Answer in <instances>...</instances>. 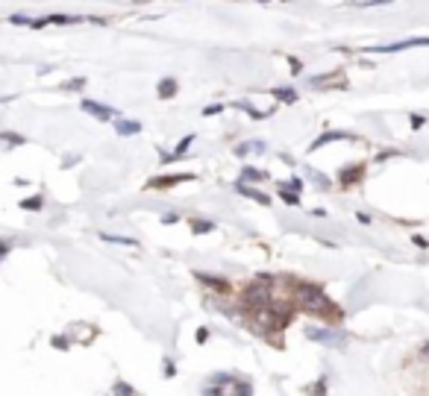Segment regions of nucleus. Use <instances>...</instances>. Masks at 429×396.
I'll return each mask as SVG.
<instances>
[{"label":"nucleus","mask_w":429,"mask_h":396,"mask_svg":"<svg viewBox=\"0 0 429 396\" xmlns=\"http://www.w3.org/2000/svg\"><path fill=\"white\" fill-rule=\"evenodd\" d=\"M174 91H177V82H168V79H165V82L159 85V94H162V97H168V94H174Z\"/></svg>","instance_id":"6"},{"label":"nucleus","mask_w":429,"mask_h":396,"mask_svg":"<svg viewBox=\"0 0 429 396\" xmlns=\"http://www.w3.org/2000/svg\"><path fill=\"white\" fill-rule=\"evenodd\" d=\"M3 253H6V244H0V256H3Z\"/></svg>","instance_id":"9"},{"label":"nucleus","mask_w":429,"mask_h":396,"mask_svg":"<svg viewBox=\"0 0 429 396\" xmlns=\"http://www.w3.org/2000/svg\"><path fill=\"white\" fill-rule=\"evenodd\" d=\"M138 129H141V123H135V120H118V132L121 135H132Z\"/></svg>","instance_id":"5"},{"label":"nucleus","mask_w":429,"mask_h":396,"mask_svg":"<svg viewBox=\"0 0 429 396\" xmlns=\"http://www.w3.org/2000/svg\"><path fill=\"white\" fill-rule=\"evenodd\" d=\"M274 94H277L279 100H285V103H291V100H294V91H291V88H277Z\"/></svg>","instance_id":"7"},{"label":"nucleus","mask_w":429,"mask_h":396,"mask_svg":"<svg viewBox=\"0 0 429 396\" xmlns=\"http://www.w3.org/2000/svg\"><path fill=\"white\" fill-rule=\"evenodd\" d=\"M82 109H85V112H91V115H97L100 120H109V117H112V112H109L106 106H100V103H91V100H85V103H82Z\"/></svg>","instance_id":"4"},{"label":"nucleus","mask_w":429,"mask_h":396,"mask_svg":"<svg viewBox=\"0 0 429 396\" xmlns=\"http://www.w3.org/2000/svg\"><path fill=\"white\" fill-rule=\"evenodd\" d=\"M297 303L306 308V311H318V314H335L332 308V303L324 297V291L321 288H315V285H300L297 288Z\"/></svg>","instance_id":"1"},{"label":"nucleus","mask_w":429,"mask_h":396,"mask_svg":"<svg viewBox=\"0 0 429 396\" xmlns=\"http://www.w3.org/2000/svg\"><path fill=\"white\" fill-rule=\"evenodd\" d=\"M409 47H429V38H409V41H397L391 47H382L385 53H397V50H409Z\"/></svg>","instance_id":"2"},{"label":"nucleus","mask_w":429,"mask_h":396,"mask_svg":"<svg viewBox=\"0 0 429 396\" xmlns=\"http://www.w3.org/2000/svg\"><path fill=\"white\" fill-rule=\"evenodd\" d=\"M79 18H71V15H50V18H38V21H29L32 26H47V23H74Z\"/></svg>","instance_id":"3"},{"label":"nucleus","mask_w":429,"mask_h":396,"mask_svg":"<svg viewBox=\"0 0 429 396\" xmlns=\"http://www.w3.org/2000/svg\"><path fill=\"white\" fill-rule=\"evenodd\" d=\"M265 173H259V170H244V179H262Z\"/></svg>","instance_id":"8"}]
</instances>
